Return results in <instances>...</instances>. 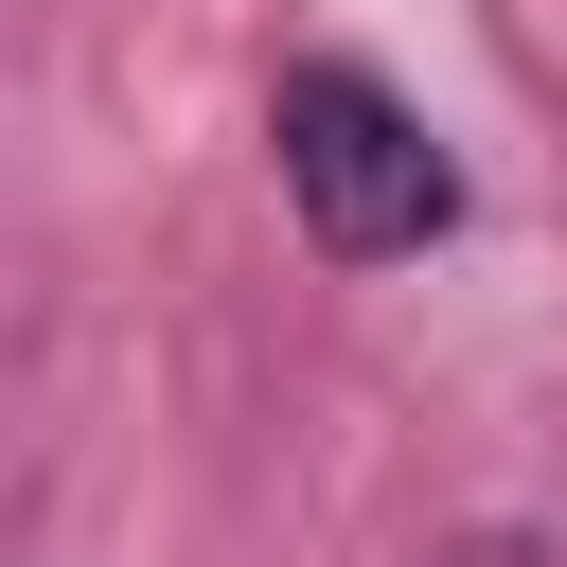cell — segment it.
Here are the masks:
<instances>
[{"mask_svg":"<svg viewBox=\"0 0 567 567\" xmlns=\"http://www.w3.org/2000/svg\"><path fill=\"white\" fill-rule=\"evenodd\" d=\"M443 567H549V549H532V532H461Z\"/></svg>","mask_w":567,"mask_h":567,"instance_id":"7a4b0ae2","label":"cell"},{"mask_svg":"<svg viewBox=\"0 0 567 567\" xmlns=\"http://www.w3.org/2000/svg\"><path fill=\"white\" fill-rule=\"evenodd\" d=\"M266 159H284V213H301L319 266H408V248L461 230V159H443V124H425L372 53H284Z\"/></svg>","mask_w":567,"mask_h":567,"instance_id":"6da1fadb","label":"cell"}]
</instances>
